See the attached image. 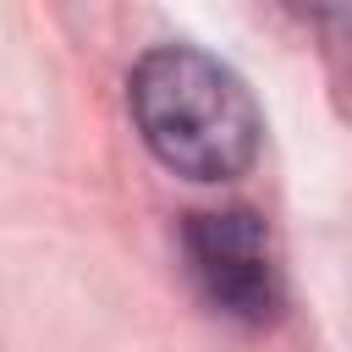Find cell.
<instances>
[{"mask_svg": "<svg viewBox=\"0 0 352 352\" xmlns=\"http://www.w3.org/2000/svg\"><path fill=\"white\" fill-rule=\"evenodd\" d=\"M132 121L148 154L192 182H231L258 160L264 116L253 88L209 50L160 44L126 77Z\"/></svg>", "mask_w": 352, "mask_h": 352, "instance_id": "obj_1", "label": "cell"}, {"mask_svg": "<svg viewBox=\"0 0 352 352\" xmlns=\"http://www.w3.org/2000/svg\"><path fill=\"white\" fill-rule=\"evenodd\" d=\"M182 253L214 314L236 324H270L280 314V258L264 214L242 204L198 209L182 226Z\"/></svg>", "mask_w": 352, "mask_h": 352, "instance_id": "obj_2", "label": "cell"}]
</instances>
